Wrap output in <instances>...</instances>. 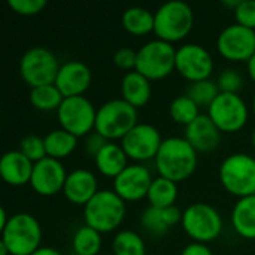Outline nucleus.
<instances>
[{
  "label": "nucleus",
  "instance_id": "obj_34",
  "mask_svg": "<svg viewBox=\"0 0 255 255\" xmlns=\"http://www.w3.org/2000/svg\"><path fill=\"white\" fill-rule=\"evenodd\" d=\"M217 85L221 93H238L244 87V76L242 73L235 67H226L223 69L217 76Z\"/></svg>",
  "mask_w": 255,
  "mask_h": 255
},
{
  "label": "nucleus",
  "instance_id": "obj_44",
  "mask_svg": "<svg viewBox=\"0 0 255 255\" xmlns=\"http://www.w3.org/2000/svg\"><path fill=\"white\" fill-rule=\"evenodd\" d=\"M0 255H10L9 251H7V248H6V245L3 242H0Z\"/></svg>",
  "mask_w": 255,
  "mask_h": 255
},
{
  "label": "nucleus",
  "instance_id": "obj_32",
  "mask_svg": "<svg viewBox=\"0 0 255 255\" xmlns=\"http://www.w3.org/2000/svg\"><path fill=\"white\" fill-rule=\"evenodd\" d=\"M220 88L217 85V81L214 79H202V81H196V82H190V85L187 87L185 94L194 100L200 108L206 106L209 108V105L217 99V96L220 94Z\"/></svg>",
  "mask_w": 255,
  "mask_h": 255
},
{
  "label": "nucleus",
  "instance_id": "obj_27",
  "mask_svg": "<svg viewBox=\"0 0 255 255\" xmlns=\"http://www.w3.org/2000/svg\"><path fill=\"white\" fill-rule=\"evenodd\" d=\"M123 27L136 36H143L154 31V12L142 6H130L123 12Z\"/></svg>",
  "mask_w": 255,
  "mask_h": 255
},
{
  "label": "nucleus",
  "instance_id": "obj_30",
  "mask_svg": "<svg viewBox=\"0 0 255 255\" xmlns=\"http://www.w3.org/2000/svg\"><path fill=\"white\" fill-rule=\"evenodd\" d=\"M112 251L115 255H146V245L137 232L126 229L115 235Z\"/></svg>",
  "mask_w": 255,
  "mask_h": 255
},
{
  "label": "nucleus",
  "instance_id": "obj_33",
  "mask_svg": "<svg viewBox=\"0 0 255 255\" xmlns=\"http://www.w3.org/2000/svg\"><path fill=\"white\" fill-rule=\"evenodd\" d=\"M28 160L33 163L40 161L42 158L48 157L46 155V148H45V139L37 136V134H27L19 140V148H18Z\"/></svg>",
  "mask_w": 255,
  "mask_h": 255
},
{
  "label": "nucleus",
  "instance_id": "obj_47",
  "mask_svg": "<svg viewBox=\"0 0 255 255\" xmlns=\"http://www.w3.org/2000/svg\"><path fill=\"white\" fill-rule=\"evenodd\" d=\"M73 255H78V254H73Z\"/></svg>",
  "mask_w": 255,
  "mask_h": 255
},
{
  "label": "nucleus",
  "instance_id": "obj_7",
  "mask_svg": "<svg viewBox=\"0 0 255 255\" xmlns=\"http://www.w3.org/2000/svg\"><path fill=\"white\" fill-rule=\"evenodd\" d=\"M181 226L193 242L209 244L223 232V217L220 211L206 202H194L182 211Z\"/></svg>",
  "mask_w": 255,
  "mask_h": 255
},
{
  "label": "nucleus",
  "instance_id": "obj_5",
  "mask_svg": "<svg viewBox=\"0 0 255 255\" xmlns=\"http://www.w3.org/2000/svg\"><path fill=\"white\" fill-rule=\"evenodd\" d=\"M1 232V239L10 255H31L42 245V227L37 218L28 212L10 215Z\"/></svg>",
  "mask_w": 255,
  "mask_h": 255
},
{
  "label": "nucleus",
  "instance_id": "obj_24",
  "mask_svg": "<svg viewBox=\"0 0 255 255\" xmlns=\"http://www.w3.org/2000/svg\"><path fill=\"white\" fill-rule=\"evenodd\" d=\"M94 163L102 175L114 179L128 166V157L120 143L108 142L96 155Z\"/></svg>",
  "mask_w": 255,
  "mask_h": 255
},
{
  "label": "nucleus",
  "instance_id": "obj_42",
  "mask_svg": "<svg viewBox=\"0 0 255 255\" xmlns=\"http://www.w3.org/2000/svg\"><path fill=\"white\" fill-rule=\"evenodd\" d=\"M9 218H10V217L7 215L6 209H4V208H1V209H0V230L6 227V224L9 223Z\"/></svg>",
  "mask_w": 255,
  "mask_h": 255
},
{
  "label": "nucleus",
  "instance_id": "obj_35",
  "mask_svg": "<svg viewBox=\"0 0 255 255\" xmlns=\"http://www.w3.org/2000/svg\"><path fill=\"white\" fill-rule=\"evenodd\" d=\"M7 6L18 15H36L46 6V0H7Z\"/></svg>",
  "mask_w": 255,
  "mask_h": 255
},
{
  "label": "nucleus",
  "instance_id": "obj_8",
  "mask_svg": "<svg viewBox=\"0 0 255 255\" xmlns=\"http://www.w3.org/2000/svg\"><path fill=\"white\" fill-rule=\"evenodd\" d=\"M176 69V48L163 39H151L139 46L136 70L149 81L163 79Z\"/></svg>",
  "mask_w": 255,
  "mask_h": 255
},
{
  "label": "nucleus",
  "instance_id": "obj_18",
  "mask_svg": "<svg viewBox=\"0 0 255 255\" xmlns=\"http://www.w3.org/2000/svg\"><path fill=\"white\" fill-rule=\"evenodd\" d=\"M97 191H99L97 176L91 170L78 167L67 173L63 187V194L70 203L85 206L96 196Z\"/></svg>",
  "mask_w": 255,
  "mask_h": 255
},
{
  "label": "nucleus",
  "instance_id": "obj_9",
  "mask_svg": "<svg viewBox=\"0 0 255 255\" xmlns=\"http://www.w3.org/2000/svg\"><path fill=\"white\" fill-rule=\"evenodd\" d=\"M57 55L46 46H31L19 58L18 70L30 88L54 84L60 70Z\"/></svg>",
  "mask_w": 255,
  "mask_h": 255
},
{
  "label": "nucleus",
  "instance_id": "obj_16",
  "mask_svg": "<svg viewBox=\"0 0 255 255\" xmlns=\"http://www.w3.org/2000/svg\"><path fill=\"white\" fill-rule=\"evenodd\" d=\"M66 178L67 172L61 160L45 157L40 161L34 163L30 178V187L37 194L51 197L63 191Z\"/></svg>",
  "mask_w": 255,
  "mask_h": 255
},
{
  "label": "nucleus",
  "instance_id": "obj_1",
  "mask_svg": "<svg viewBox=\"0 0 255 255\" xmlns=\"http://www.w3.org/2000/svg\"><path fill=\"white\" fill-rule=\"evenodd\" d=\"M154 161L160 176L179 184L196 172L199 155L185 137L170 136L163 139Z\"/></svg>",
  "mask_w": 255,
  "mask_h": 255
},
{
  "label": "nucleus",
  "instance_id": "obj_19",
  "mask_svg": "<svg viewBox=\"0 0 255 255\" xmlns=\"http://www.w3.org/2000/svg\"><path fill=\"white\" fill-rule=\"evenodd\" d=\"M197 152L214 151L221 140V130L209 118L208 114H200L191 124L185 127L184 136Z\"/></svg>",
  "mask_w": 255,
  "mask_h": 255
},
{
  "label": "nucleus",
  "instance_id": "obj_4",
  "mask_svg": "<svg viewBox=\"0 0 255 255\" xmlns=\"http://www.w3.org/2000/svg\"><path fill=\"white\" fill-rule=\"evenodd\" d=\"M137 108L126 102L123 97L111 99L97 108L94 130L109 142L123 139L139 121Z\"/></svg>",
  "mask_w": 255,
  "mask_h": 255
},
{
  "label": "nucleus",
  "instance_id": "obj_28",
  "mask_svg": "<svg viewBox=\"0 0 255 255\" xmlns=\"http://www.w3.org/2000/svg\"><path fill=\"white\" fill-rule=\"evenodd\" d=\"M72 248L78 255H97L102 250V233L87 224H82L73 233Z\"/></svg>",
  "mask_w": 255,
  "mask_h": 255
},
{
  "label": "nucleus",
  "instance_id": "obj_25",
  "mask_svg": "<svg viewBox=\"0 0 255 255\" xmlns=\"http://www.w3.org/2000/svg\"><path fill=\"white\" fill-rule=\"evenodd\" d=\"M43 139H45L46 155L57 160H63L76 149L79 137L60 127L48 131V134H45Z\"/></svg>",
  "mask_w": 255,
  "mask_h": 255
},
{
  "label": "nucleus",
  "instance_id": "obj_2",
  "mask_svg": "<svg viewBox=\"0 0 255 255\" xmlns=\"http://www.w3.org/2000/svg\"><path fill=\"white\" fill-rule=\"evenodd\" d=\"M126 200L114 190H99L84 206V224L103 233L115 232L126 218Z\"/></svg>",
  "mask_w": 255,
  "mask_h": 255
},
{
  "label": "nucleus",
  "instance_id": "obj_40",
  "mask_svg": "<svg viewBox=\"0 0 255 255\" xmlns=\"http://www.w3.org/2000/svg\"><path fill=\"white\" fill-rule=\"evenodd\" d=\"M31 255H61V253L52 247H40L37 251H34Z\"/></svg>",
  "mask_w": 255,
  "mask_h": 255
},
{
  "label": "nucleus",
  "instance_id": "obj_36",
  "mask_svg": "<svg viewBox=\"0 0 255 255\" xmlns=\"http://www.w3.org/2000/svg\"><path fill=\"white\" fill-rule=\"evenodd\" d=\"M114 64L123 70H134L136 61H137V49H133L130 46H121L114 52Z\"/></svg>",
  "mask_w": 255,
  "mask_h": 255
},
{
  "label": "nucleus",
  "instance_id": "obj_43",
  "mask_svg": "<svg viewBox=\"0 0 255 255\" xmlns=\"http://www.w3.org/2000/svg\"><path fill=\"white\" fill-rule=\"evenodd\" d=\"M239 3H241V0H223V4H224L226 7L233 9V10L239 6Z\"/></svg>",
  "mask_w": 255,
  "mask_h": 255
},
{
  "label": "nucleus",
  "instance_id": "obj_41",
  "mask_svg": "<svg viewBox=\"0 0 255 255\" xmlns=\"http://www.w3.org/2000/svg\"><path fill=\"white\" fill-rule=\"evenodd\" d=\"M247 70H248L250 78L255 82V54L247 61Z\"/></svg>",
  "mask_w": 255,
  "mask_h": 255
},
{
  "label": "nucleus",
  "instance_id": "obj_45",
  "mask_svg": "<svg viewBox=\"0 0 255 255\" xmlns=\"http://www.w3.org/2000/svg\"><path fill=\"white\" fill-rule=\"evenodd\" d=\"M251 143H253V146L255 148V127L254 130L251 131Z\"/></svg>",
  "mask_w": 255,
  "mask_h": 255
},
{
  "label": "nucleus",
  "instance_id": "obj_10",
  "mask_svg": "<svg viewBox=\"0 0 255 255\" xmlns=\"http://www.w3.org/2000/svg\"><path fill=\"white\" fill-rule=\"evenodd\" d=\"M96 115L97 108L85 96L64 97L63 103L57 109L60 127L76 137L88 136L91 131H94Z\"/></svg>",
  "mask_w": 255,
  "mask_h": 255
},
{
  "label": "nucleus",
  "instance_id": "obj_29",
  "mask_svg": "<svg viewBox=\"0 0 255 255\" xmlns=\"http://www.w3.org/2000/svg\"><path fill=\"white\" fill-rule=\"evenodd\" d=\"M30 103L37 111H57L64 100V96L55 84L30 88Z\"/></svg>",
  "mask_w": 255,
  "mask_h": 255
},
{
  "label": "nucleus",
  "instance_id": "obj_22",
  "mask_svg": "<svg viewBox=\"0 0 255 255\" xmlns=\"http://www.w3.org/2000/svg\"><path fill=\"white\" fill-rule=\"evenodd\" d=\"M120 88H121V97L130 105H133L134 108L145 106L152 94L151 81L142 73H139L136 69L124 73V76L121 78Z\"/></svg>",
  "mask_w": 255,
  "mask_h": 255
},
{
  "label": "nucleus",
  "instance_id": "obj_20",
  "mask_svg": "<svg viewBox=\"0 0 255 255\" xmlns=\"http://www.w3.org/2000/svg\"><path fill=\"white\" fill-rule=\"evenodd\" d=\"M34 163L28 160L19 149H10L0 158V176L1 179L13 187L30 184Z\"/></svg>",
  "mask_w": 255,
  "mask_h": 255
},
{
  "label": "nucleus",
  "instance_id": "obj_21",
  "mask_svg": "<svg viewBox=\"0 0 255 255\" xmlns=\"http://www.w3.org/2000/svg\"><path fill=\"white\" fill-rule=\"evenodd\" d=\"M182 220V211L176 206L154 208L148 206L140 214V226L152 236H163Z\"/></svg>",
  "mask_w": 255,
  "mask_h": 255
},
{
  "label": "nucleus",
  "instance_id": "obj_6",
  "mask_svg": "<svg viewBox=\"0 0 255 255\" xmlns=\"http://www.w3.org/2000/svg\"><path fill=\"white\" fill-rule=\"evenodd\" d=\"M224 190L238 199L255 194V158L247 152L227 155L218 170Z\"/></svg>",
  "mask_w": 255,
  "mask_h": 255
},
{
  "label": "nucleus",
  "instance_id": "obj_13",
  "mask_svg": "<svg viewBox=\"0 0 255 255\" xmlns=\"http://www.w3.org/2000/svg\"><path fill=\"white\" fill-rule=\"evenodd\" d=\"M217 49L230 61H248L255 54V30L239 22L226 25L217 37Z\"/></svg>",
  "mask_w": 255,
  "mask_h": 255
},
{
  "label": "nucleus",
  "instance_id": "obj_23",
  "mask_svg": "<svg viewBox=\"0 0 255 255\" xmlns=\"http://www.w3.org/2000/svg\"><path fill=\"white\" fill-rule=\"evenodd\" d=\"M233 230L244 239H255V194L241 197L230 214Z\"/></svg>",
  "mask_w": 255,
  "mask_h": 255
},
{
  "label": "nucleus",
  "instance_id": "obj_26",
  "mask_svg": "<svg viewBox=\"0 0 255 255\" xmlns=\"http://www.w3.org/2000/svg\"><path fill=\"white\" fill-rule=\"evenodd\" d=\"M178 194H179L178 182L158 175L157 178L152 179L146 199L149 202V206L170 208V206H175Z\"/></svg>",
  "mask_w": 255,
  "mask_h": 255
},
{
  "label": "nucleus",
  "instance_id": "obj_12",
  "mask_svg": "<svg viewBox=\"0 0 255 255\" xmlns=\"http://www.w3.org/2000/svg\"><path fill=\"white\" fill-rule=\"evenodd\" d=\"M163 143V137L160 130L149 123H137L121 140L124 152L128 160L136 163H143L155 158L160 146Z\"/></svg>",
  "mask_w": 255,
  "mask_h": 255
},
{
  "label": "nucleus",
  "instance_id": "obj_37",
  "mask_svg": "<svg viewBox=\"0 0 255 255\" xmlns=\"http://www.w3.org/2000/svg\"><path fill=\"white\" fill-rule=\"evenodd\" d=\"M233 12L236 22L255 30V0H241Z\"/></svg>",
  "mask_w": 255,
  "mask_h": 255
},
{
  "label": "nucleus",
  "instance_id": "obj_39",
  "mask_svg": "<svg viewBox=\"0 0 255 255\" xmlns=\"http://www.w3.org/2000/svg\"><path fill=\"white\" fill-rule=\"evenodd\" d=\"M179 255H214V251L209 248L208 244L200 242H190L187 244Z\"/></svg>",
  "mask_w": 255,
  "mask_h": 255
},
{
  "label": "nucleus",
  "instance_id": "obj_3",
  "mask_svg": "<svg viewBox=\"0 0 255 255\" xmlns=\"http://www.w3.org/2000/svg\"><path fill=\"white\" fill-rule=\"evenodd\" d=\"M194 25L193 7L184 0H169L154 12V33L166 42L185 39Z\"/></svg>",
  "mask_w": 255,
  "mask_h": 255
},
{
  "label": "nucleus",
  "instance_id": "obj_31",
  "mask_svg": "<svg viewBox=\"0 0 255 255\" xmlns=\"http://www.w3.org/2000/svg\"><path fill=\"white\" fill-rule=\"evenodd\" d=\"M169 115L175 123L187 127L200 115V106L187 94L176 96L169 105Z\"/></svg>",
  "mask_w": 255,
  "mask_h": 255
},
{
  "label": "nucleus",
  "instance_id": "obj_46",
  "mask_svg": "<svg viewBox=\"0 0 255 255\" xmlns=\"http://www.w3.org/2000/svg\"><path fill=\"white\" fill-rule=\"evenodd\" d=\"M253 112H254V115H255V94H254V97H253Z\"/></svg>",
  "mask_w": 255,
  "mask_h": 255
},
{
  "label": "nucleus",
  "instance_id": "obj_14",
  "mask_svg": "<svg viewBox=\"0 0 255 255\" xmlns=\"http://www.w3.org/2000/svg\"><path fill=\"white\" fill-rule=\"evenodd\" d=\"M214 67V57L203 45L190 42L176 48V70L190 82L209 79Z\"/></svg>",
  "mask_w": 255,
  "mask_h": 255
},
{
  "label": "nucleus",
  "instance_id": "obj_15",
  "mask_svg": "<svg viewBox=\"0 0 255 255\" xmlns=\"http://www.w3.org/2000/svg\"><path fill=\"white\" fill-rule=\"evenodd\" d=\"M151 170L142 163H128V166L112 182V190L126 202H137L148 196L152 182Z\"/></svg>",
  "mask_w": 255,
  "mask_h": 255
},
{
  "label": "nucleus",
  "instance_id": "obj_11",
  "mask_svg": "<svg viewBox=\"0 0 255 255\" xmlns=\"http://www.w3.org/2000/svg\"><path fill=\"white\" fill-rule=\"evenodd\" d=\"M209 118L226 133H235L244 128L250 117V108L238 93H220L208 108Z\"/></svg>",
  "mask_w": 255,
  "mask_h": 255
},
{
  "label": "nucleus",
  "instance_id": "obj_17",
  "mask_svg": "<svg viewBox=\"0 0 255 255\" xmlns=\"http://www.w3.org/2000/svg\"><path fill=\"white\" fill-rule=\"evenodd\" d=\"M93 81V72L81 60H67L61 63L55 78V85L64 97L84 96Z\"/></svg>",
  "mask_w": 255,
  "mask_h": 255
},
{
  "label": "nucleus",
  "instance_id": "obj_38",
  "mask_svg": "<svg viewBox=\"0 0 255 255\" xmlns=\"http://www.w3.org/2000/svg\"><path fill=\"white\" fill-rule=\"evenodd\" d=\"M108 142H109V140H108L106 137H103L100 133H97V131L94 130V131H91V133L85 137V152H87L90 157L96 158V155L102 151V148H103Z\"/></svg>",
  "mask_w": 255,
  "mask_h": 255
}]
</instances>
